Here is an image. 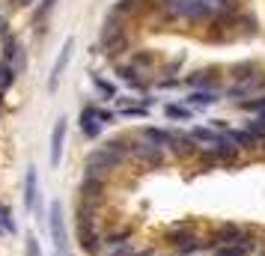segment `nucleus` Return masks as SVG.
<instances>
[{"mask_svg":"<svg viewBox=\"0 0 265 256\" xmlns=\"http://www.w3.org/2000/svg\"><path fill=\"white\" fill-rule=\"evenodd\" d=\"M66 128H69V119H66V116H60V119L54 122V131H51V167H60V161H63Z\"/></svg>","mask_w":265,"mask_h":256,"instance_id":"20e7f679","label":"nucleus"},{"mask_svg":"<svg viewBox=\"0 0 265 256\" xmlns=\"http://www.w3.org/2000/svg\"><path fill=\"white\" fill-rule=\"evenodd\" d=\"M81 128L89 140H95L101 134V122H98V107H84L81 110Z\"/></svg>","mask_w":265,"mask_h":256,"instance_id":"9b49d317","label":"nucleus"},{"mask_svg":"<svg viewBox=\"0 0 265 256\" xmlns=\"http://www.w3.org/2000/svg\"><path fill=\"white\" fill-rule=\"evenodd\" d=\"M224 134H227V140H230V143H236L239 149H257V146H260V140H257V137H254V134H251L248 128H245V131H236V128H227Z\"/></svg>","mask_w":265,"mask_h":256,"instance_id":"ddd939ff","label":"nucleus"},{"mask_svg":"<svg viewBox=\"0 0 265 256\" xmlns=\"http://www.w3.org/2000/svg\"><path fill=\"white\" fill-rule=\"evenodd\" d=\"M254 248H257L254 242H245V245H224V248H218L215 256H248Z\"/></svg>","mask_w":265,"mask_h":256,"instance_id":"6ab92c4d","label":"nucleus"},{"mask_svg":"<svg viewBox=\"0 0 265 256\" xmlns=\"http://www.w3.org/2000/svg\"><path fill=\"white\" fill-rule=\"evenodd\" d=\"M242 110H251V113H265V95H257V98H248L239 104Z\"/></svg>","mask_w":265,"mask_h":256,"instance_id":"a878e982","label":"nucleus"},{"mask_svg":"<svg viewBox=\"0 0 265 256\" xmlns=\"http://www.w3.org/2000/svg\"><path fill=\"white\" fill-rule=\"evenodd\" d=\"M185 101H188V104H194V107H209V104L221 101V92H218V89H194Z\"/></svg>","mask_w":265,"mask_h":256,"instance_id":"4468645a","label":"nucleus"},{"mask_svg":"<svg viewBox=\"0 0 265 256\" xmlns=\"http://www.w3.org/2000/svg\"><path fill=\"white\" fill-rule=\"evenodd\" d=\"M36 206H39V173H36V167L30 164V167H27V179H24V209L33 212Z\"/></svg>","mask_w":265,"mask_h":256,"instance_id":"6e6552de","label":"nucleus"},{"mask_svg":"<svg viewBox=\"0 0 265 256\" xmlns=\"http://www.w3.org/2000/svg\"><path fill=\"white\" fill-rule=\"evenodd\" d=\"M167 3L173 6V12H179V15H182V9H185V3H188V0H167Z\"/></svg>","mask_w":265,"mask_h":256,"instance_id":"72a5a7b5","label":"nucleus"},{"mask_svg":"<svg viewBox=\"0 0 265 256\" xmlns=\"http://www.w3.org/2000/svg\"><path fill=\"white\" fill-rule=\"evenodd\" d=\"M131 155H137L140 161H146V164H152V167H158L161 164V146H155L152 140H140V143H131Z\"/></svg>","mask_w":265,"mask_h":256,"instance_id":"1a4fd4ad","label":"nucleus"},{"mask_svg":"<svg viewBox=\"0 0 265 256\" xmlns=\"http://www.w3.org/2000/svg\"><path fill=\"white\" fill-rule=\"evenodd\" d=\"M12 81H15V69L9 63H0V92H6L12 86Z\"/></svg>","mask_w":265,"mask_h":256,"instance_id":"b1692460","label":"nucleus"},{"mask_svg":"<svg viewBox=\"0 0 265 256\" xmlns=\"http://www.w3.org/2000/svg\"><path fill=\"white\" fill-rule=\"evenodd\" d=\"M131 9H134V0H119L113 6V15H122V12H131Z\"/></svg>","mask_w":265,"mask_h":256,"instance_id":"7c9ffc66","label":"nucleus"},{"mask_svg":"<svg viewBox=\"0 0 265 256\" xmlns=\"http://www.w3.org/2000/svg\"><path fill=\"white\" fill-rule=\"evenodd\" d=\"M122 116H146V107H122Z\"/></svg>","mask_w":265,"mask_h":256,"instance_id":"2f4dec72","label":"nucleus"},{"mask_svg":"<svg viewBox=\"0 0 265 256\" xmlns=\"http://www.w3.org/2000/svg\"><path fill=\"white\" fill-rule=\"evenodd\" d=\"M176 155H191L197 149V143L188 137V134H179V131H170V143H167Z\"/></svg>","mask_w":265,"mask_h":256,"instance_id":"2eb2a0df","label":"nucleus"},{"mask_svg":"<svg viewBox=\"0 0 265 256\" xmlns=\"http://www.w3.org/2000/svg\"><path fill=\"white\" fill-rule=\"evenodd\" d=\"M128 239H131V227H125L122 233H113V236H107V245H116V248H122V245H128Z\"/></svg>","mask_w":265,"mask_h":256,"instance_id":"c85d7f7f","label":"nucleus"},{"mask_svg":"<svg viewBox=\"0 0 265 256\" xmlns=\"http://www.w3.org/2000/svg\"><path fill=\"white\" fill-rule=\"evenodd\" d=\"M194 143H206V146H218V140H221V134L218 131H212V128H203V125H197L191 134H188Z\"/></svg>","mask_w":265,"mask_h":256,"instance_id":"f3484780","label":"nucleus"},{"mask_svg":"<svg viewBox=\"0 0 265 256\" xmlns=\"http://www.w3.org/2000/svg\"><path fill=\"white\" fill-rule=\"evenodd\" d=\"M110 256H134V251H131V248H128V245H122V248H119V251H116V254H110Z\"/></svg>","mask_w":265,"mask_h":256,"instance_id":"c9c22d12","label":"nucleus"},{"mask_svg":"<svg viewBox=\"0 0 265 256\" xmlns=\"http://www.w3.org/2000/svg\"><path fill=\"white\" fill-rule=\"evenodd\" d=\"M119 164H122V158H119V155H113L110 149L98 146V149H92V152L87 155V176L107 173V170H113V167H119Z\"/></svg>","mask_w":265,"mask_h":256,"instance_id":"f03ea898","label":"nucleus"},{"mask_svg":"<svg viewBox=\"0 0 265 256\" xmlns=\"http://www.w3.org/2000/svg\"><path fill=\"white\" fill-rule=\"evenodd\" d=\"M203 3H209V6H218V9H227V6H230V0H203Z\"/></svg>","mask_w":265,"mask_h":256,"instance_id":"f704fd0d","label":"nucleus"},{"mask_svg":"<svg viewBox=\"0 0 265 256\" xmlns=\"http://www.w3.org/2000/svg\"><path fill=\"white\" fill-rule=\"evenodd\" d=\"M0 36H6V18H0Z\"/></svg>","mask_w":265,"mask_h":256,"instance_id":"58836bf2","label":"nucleus"},{"mask_svg":"<svg viewBox=\"0 0 265 256\" xmlns=\"http://www.w3.org/2000/svg\"><path fill=\"white\" fill-rule=\"evenodd\" d=\"M248 131H251L257 140H263V137H265V113H260L257 119H251V122H248Z\"/></svg>","mask_w":265,"mask_h":256,"instance_id":"bb28decb","label":"nucleus"},{"mask_svg":"<svg viewBox=\"0 0 265 256\" xmlns=\"http://www.w3.org/2000/svg\"><path fill=\"white\" fill-rule=\"evenodd\" d=\"M98 45L104 51H116L125 45V33H122V24H116V18H107L104 27H101V36H98Z\"/></svg>","mask_w":265,"mask_h":256,"instance_id":"7ed1b4c3","label":"nucleus"},{"mask_svg":"<svg viewBox=\"0 0 265 256\" xmlns=\"http://www.w3.org/2000/svg\"><path fill=\"white\" fill-rule=\"evenodd\" d=\"M164 113H167V119H176V122H185V119H191V116H194V110H191V107H185V104H167V107H164Z\"/></svg>","mask_w":265,"mask_h":256,"instance_id":"aec40b11","label":"nucleus"},{"mask_svg":"<svg viewBox=\"0 0 265 256\" xmlns=\"http://www.w3.org/2000/svg\"><path fill=\"white\" fill-rule=\"evenodd\" d=\"M15 236V221H12V212L6 206H0V236Z\"/></svg>","mask_w":265,"mask_h":256,"instance_id":"5701e85b","label":"nucleus"},{"mask_svg":"<svg viewBox=\"0 0 265 256\" xmlns=\"http://www.w3.org/2000/svg\"><path fill=\"white\" fill-rule=\"evenodd\" d=\"M104 149H110L113 155L125 158V155H131V140H122V137H110V140L104 143Z\"/></svg>","mask_w":265,"mask_h":256,"instance_id":"412c9836","label":"nucleus"},{"mask_svg":"<svg viewBox=\"0 0 265 256\" xmlns=\"http://www.w3.org/2000/svg\"><path fill=\"white\" fill-rule=\"evenodd\" d=\"M81 194H84L87 203H92V200H98V197L104 194V182H101L98 176H87L84 185H81Z\"/></svg>","mask_w":265,"mask_h":256,"instance_id":"dca6fc26","label":"nucleus"},{"mask_svg":"<svg viewBox=\"0 0 265 256\" xmlns=\"http://www.w3.org/2000/svg\"><path fill=\"white\" fill-rule=\"evenodd\" d=\"M92 84H95V89H101V95H104V98H113V95H116V86H113L110 81H104V78H98V75H95V78H92Z\"/></svg>","mask_w":265,"mask_h":256,"instance_id":"cd10ccee","label":"nucleus"},{"mask_svg":"<svg viewBox=\"0 0 265 256\" xmlns=\"http://www.w3.org/2000/svg\"><path fill=\"white\" fill-rule=\"evenodd\" d=\"M0 101H3V92H0Z\"/></svg>","mask_w":265,"mask_h":256,"instance_id":"a19ab883","label":"nucleus"},{"mask_svg":"<svg viewBox=\"0 0 265 256\" xmlns=\"http://www.w3.org/2000/svg\"><path fill=\"white\" fill-rule=\"evenodd\" d=\"M54 3H57V0H42V9H39V15H45V12H48Z\"/></svg>","mask_w":265,"mask_h":256,"instance_id":"4c0bfd02","label":"nucleus"},{"mask_svg":"<svg viewBox=\"0 0 265 256\" xmlns=\"http://www.w3.org/2000/svg\"><path fill=\"white\" fill-rule=\"evenodd\" d=\"M188 84L197 89V86H209L212 89V84H215V78H212V72H197V75H191L188 78Z\"/></svg>","mask_w":265,"mask_h":256,"instance_id":"393cba45","label":"nucleus"},{"mask_svg":"<svg viewBox=\"0 0 265 256\" xmlns=\"http://www.w3.org/2000/svg\"><path fill=\"white\" fill-rule=\"evenodd\" d=\"M242 242H248V239H245V230L236 227V224H224L212 236V245H218V248H224V245H242Z\"/></svg>","mask_w":265,"mask_h":256,"instance_id":"0eeeda50","label":"nucleus"},{"mask_svg":"<svg viewBox=\"0 0 265 256\" xmlns=\"http://www.w3.org/2000/svg\"><path fill=\"white\" fill-rule=\"evenodd\" d=\"M98 119H101V122H113V113H110V110H98Z\"/></svg>","mask_w":265,"mask_h":256,"instance_id":"e433bc0d","label":"nucleus"},{"mask_svg":"<svg viewBox=\"0 0 265 256\" xmlns=\"http://www.w3.org/2000/svg\"><path fill=\"white\" fill-rule=\"evenodd\" d=\"M51 239H54V251L57 256H69V230H66V218H63V203L54 200L51 203Z\"/></svg>","mask_w":265,"mask_h":256,"instance_id":"f257e3e1","label":"nucleus"},{"mask_svg":"<svg viewBox=\"0 0 265 256\" xmlns=\"http://www.w3.org/2000/svg\"><path fill=\"white\" fill-rule=\"evenodd\" d=\"M134 63H137V66H152V63H155V57H152V54H140Z\"/></svg>","mask_w":265,"mask_h":256,"instance_id":"473e14b6","label":"nucleus"},{"mask_svg":"<svg viewBox=\"0 0 265 256\" xmlns=\"http://www.w3.org/2000/svg\"><path fill=\"white\" fill-rule=\"evenodd\" d=\"M182 15L191 18V21H200V18L209 15V3H203V0H188L185 9H182Z\"/></svg>","mask_w":265,"mask_h":256,"instance_id":"a211bd4d","label":"nucleus"},{"mask_svg":"<svg viewBox=\"0 0 265 256\" xmlns=\"http://www.w3.org/2000/svg\"><path fill=\"white\" fill-rule=\"evenodd\" d=\"M78 242H81L84 254L89 256L98 254V233L92 230V224H78Z\"/></svg>","mask_w":265,"mask_h":256,"instance_id":"f8f14e48","label":"nucleus"},{"mask_svg":"<svg viewBox=\"0 0 265 256\" xmlns=\"http://www.w3.org/2000/svg\"><path fill=\"white\" fill-rule=\"evenodd\" d=\"M3 63H9V66L15 69V75L27 66V57H24L21 42H18L15 36H6V45H3Z\"/></svg>","mask_w":265,"mask_h":256,"instance_id":"423d86ee","label":"nucleus"},{"mask_svg":"<svg viewBox=\"0 0 265 256\" xmlns=\"http://www.w3.org/2000/svg\"><path fill=\"white\" fill-rule=\"evenodd\" d=\"M191 227H194V224L185 221V224H176L173 230H167V245H173V248H185L188 242H197Z\"/></svg>","mask_w":265,"mask_h":256,"instance_id":"9d476101","label":"nucleus"},{"mask_svg":"<svg viewBox=\"0 0 265 256\" xmlns=\"http://www.w3.org/2000/svg\"><path fill=\"white\" fill-rule=\"evenodd\" d=\"M27 256H42V248H39L36 236H27Z\"/></svg>","mask_w":265,"mask_h":256,"instance_id":"c756f323","label":"nucleus"},{"mask_svg":"<svg viewBox=\"0 0 265 256\" xmlns=\"http://www.w3.org/2000/svg\"><path fill=\"white\" fill-rule=\"evenodd\" d=\"M27 3H30V0H18V6H27Z\"/></svg>","mask_w":265,"mask_h":256,"instance_id":"ea45409f","label":"nucleus"},{"mask_svg":"<svg viewBox=\"0 0 265 256\" xmlns=\"http://www.w3.org/2000/svg\"><path fill=\"white\" fill-rule=\"evenodd\" d=\"M116 75H119L125 84H131L134 89H140V86H143V81L137 78V69H134V66H119V69H116Z\"/></svg>","mask_w":265,"mask_h":256,"instance_id":"4be33fe9","label":"nucleus"},{"mask_svg":"<svg viewBox=\"0 0 265 256\" xmlns=\"http://www.w3.org/2000/svg\"><path fill=\"white\" fill-rule=\"evenodd\" d=\"M72 48H75V39L69 36V39L63 42V48H60V57H57V63H54V69H51V78H48V89H51V92L57 89V84H60V75H63V72H66V66H69Z\"/></svg>","mask_w":265,"mask_h":256,"instance_id":"39448f33","label":"nucleus"}]
</instances>
